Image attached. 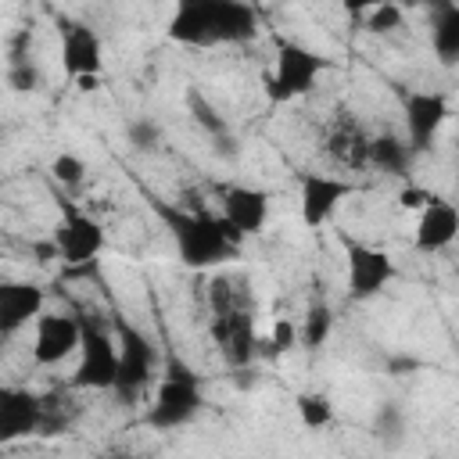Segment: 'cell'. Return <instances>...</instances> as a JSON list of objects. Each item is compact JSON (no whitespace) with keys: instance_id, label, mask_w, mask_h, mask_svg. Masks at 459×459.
<instances>
[{"instance_id":"6da1fadb","label":"cell","mask_w":459,"mask_h":459,"mask_svg":"<svg viewBox=\"0 0 459 459\" xmlns=\"http://www.w3.org/2000/svg\"><path fill=\"white\" fill-rule=\"evenodd\" d=\"M158 215L169 226V237L176 244V255L186 269H212L222 265L237 255V244L244 240L222 215H208V212H183V208H169L158 204Z\"/></svg>"},{"instance_id":"7a4b0ae2","label":"cell","mask_w":459,"mask_h":459,"mask_svg":"<svg viewBox=\"0 0 459 459\" xmlns=\"http://www.w3.org/2000/svg\"><path fill=\"white\" fill-rule=\"evenodd\" d=\"M326 68H330V61L319 50H312L298 39H280L273 68L265 72V82H262L265 100L269 104H290V100L312 93Z\"/></svg>"},{"instance_id":"3957f363","label":"cell","mask_w":459,"mask_h":459,"mask_svg":"<svg viewBox=\"0 0 459 459\" xmlns=\"http://www.w3.org/2000/svg\"><path fill=\"white\" fill-rule=\"evenodd\" d=\"M201 402H204L201 398V377L183 359L172 355L165 362V377L154 387V398H151L143 420L154 430H176V427H186L201 412Z\"/></svg>"},{"instance_id":"277c9868","label":"cell","mask_w":459,"mask_h":459,"mask_svg":"<svg viewBox=\"0 0 459 459\" xmlns=\"http://www.w3.org/2000/svg\"><path fill=\"white\" fill-rule=\"evenodd\" d=\"M115 337H118V377H115V398L122 405H136L143 391L154 384L158 373V351L143 330H136L126 319H115Z\"/></svg>"},{"instance_id":"5b68a950","label":"cell","mask_w":459,"mask_h":459,"mask_svg":"<svg viewBox=\"0 0 459 459\" xmlns=\"http://www.w3.org/2000/svg\"><path fill=\"white\" fill-rule=\"evenodd\" d=\"M118 377V337L115 330L82 319V344H79V362L72 373V384L82 391H111Z\"/></svg>"},{"instance_id":"8992f818","label":"cell","mask_w":459,"mask_h":459,"mask_svg":"<svg viewBox=\"0 0 459 459\" xmlns=\"http://www.w3.org/2000/svg\"><path fill=\"white\" fill-rule=\"evenodd\" d=\"M398 276L394 258L384 247L348 240L344 244V290L351 301H373Z\"/></svg>"},{"instance_id":"52a82bcc","label":"cell","mask_w":459,"mask_h":459,"mask_svg":"<svg viewBox=\"0 0 459 459\" xmlns=\"http://www.w3.org/2000/svg\"><path fill=\"white\" fill-rule=\"evenodd\" d=\"M54 240H57V251H61V262H65V265L86 269V265H93L97 255L104 251L108 233H104V226H100L93 215H86V212L65 204V215H61V222H57V230H54Z\"/></svg>"},{"instance_id":"ba28073f","label":"cell","mask_w":459,"mask_h":459,"mask_svg":"<svg viewBox=\"0 0 459 459\" xmlns=\"http://www.w3.org/2000/svg\"><path fill=\"white\" fill-rule=\"evenodd\" d=\"M355 194V183L344 176H326V172H305L301 176V194H298V208H301V222L308 230L330 222L337 215V208Z\"/></svg>"},{"instance_id":"9c48e42d","label":"cell","mask_w":459,"mask_h":459,"mask_svg":"<svg viewBox=\"0 0 459 459\" xmlns=\"http://www.w3.org/2000/svg\"><path fill=\"white\" fill-rule=\"evenodd\" d=\"M82 344V319L65 316V312H43L36 319L32 333V362L36 366H57L72 359Z\"/></svg>"},{"instance_id":"30bf717a","label":"cell","mask_w":459,"mask_h":459,"mask_svg":"<svg viewBox=\"0 0 459 459\" xmlns=\"http://www.w3.org/2000/svg\"><path fill=\"white\" fill-rule=\"evenodd\" d=\"M165 36L179 47H219L215 0H172Z\"/></svg>"},{"instance_id":"8fae6325","label":"cell","mask_w":459,"mask_h":459,"mask_svg":"<svg viewBox=\"0 0 459 459\" xmlns=\"http://www.w3.org/2000/svg\"><path fill=\"white\" fill-rule=\"evenodd\" d=\"M212 337L222 351V359L233 366V369H244L258 359V333H255V323L244 308H226V312H215L212 316Z\"/></svg>"},{"instance_id":"7c38bea8","label":"cell","mask_w":459,"mask_h":459,"mask_svg":"<svg viewBox=\"0 0 459 459\" xmlns=\"http://www.w3.org/2000/svg\"><path fill=\"white\" fill-rule=\"evenodd\" d=\"M445 118H448V100H445V93H434V90H416V93H409V97H405V140H409V147H412L416 154L427 151V147L437 140Z\"/></svg>"},{"instance_id":"4fadbf2b","label":"cell","mask_w":459,"mask_h":459,"mask_svg":"<svg viewBox=\"0 0 459 459\" xmlns=\"http://www.w3.org/2000/svg\"><path fill=\"white\" fill-rule=\"evenodd\" d=\"M43 416H47V402L39 394L25 387H4L0 391V445L39 434Z\"/></svg>"},{"instance_id":"5bb4252c","label":"cell","mask_w":459,"mask_h":459,"mask_svg":"<svg viewBox=\"0 0 459 459\" xmlns=\"http://www.w3.org/2000/svg\"><path fill=\"white\" fill-rule=\"evenodd\" d=\"M61 68L75 82L82 75H100L104 72V43L97 29L82 22H68L61 29Z\"/></svg>"},{"instance_id":"9a60e30c","label":"cell","mask_w":459,"mask_h":459,"mask_svg":"<svg viewBox=\"0 0 459 459\" xmlns=\"http://www.w3.org/2000/svg\"><path fill=\"white\" fill-rule=\"evenodd\" d=\"M269 212H273V197L269 190L262 186H226L222 190V219L240 233V237H255L265 230L269 222Z\"/></svg>"},{"instance_id":"2e32d148","label":"cell","mask_w":459,"mask_h":459,"mask_svg":"<svg viewBox=\"0 0 459 459\" xmlns=\"http://www.w3.org/2000/svg\"><path fill=\"white\" fill-rule=\"evenodd\" d=\"M43 305H47V290L39 283H29V280L4 283L0 287V333L14 337L29 323H36L43 316Z\"/></svg>"},{"instance_id":"e0dca14e","label":"cell","mask_w":459,"mask_h":459,"mask_svg":"<svg viewBox=\"0 0 459 459\" xmlns=\"http://www.w3.org/2000/svg\"><path fill=\"white\" fill-rule=\"evenodd\" d=\"M455 237H459V208L434 194L420 208V219H416V230H412V244H416V251L434 255V251H445Z\"/></svg>"},{"instance_id":"ac0fdd59","label":"cell","mask_w":459,"mask_h":459,"mask_svg":"<svg viewBox=\"0 0 459 459\" xmlns=\"http://www.w3.org/2000/svg\"><path fill=\"white\" fill-rule=\"evenodd\" d=\"M219 43H251L258 36V14L247 0H215Z\"/></svg>"},{"instance_id":"d6986e66","label":"cell","mask_w":459,"mask_h":459,"mask_svg":"<svg viewBox=\"0 0 459 459\" xmlns=\"http://www.w3.org/2000/svg\"><path fill=\"white\" fill-rule=\"evenodd\" d=\"M430 47L441 65H459V4L455 0L430 11Z\"/></svg>"},{"instance_id":"ffe728a7","label":"cell","mask_w":459,"mask_h":459,"mask_svg":"<svg viewBox=\"0 0 459 459\" xmlns=\"http://www.w3.org/2000/svg\"><path fill=\"white\" fill-rule=\"evenodd\" d=\"M326 154L337 158L341 165H362L369 161V136L355 122H341L326 140Z\"/></svg>"},{"instance_id":"44dd1931","label":"cell","mask_w":459,"mask_h":459,"mask_svg":"<svg viewBox=\"0 0 459 459\" xmlns=\"http://www.w3.org/2000/svg\"><path fill=\"white\" fill-rule=\"evenodd\" d=\"M412 154H416V151H412L409 140H402V136L384 133V136H373V140H369V165H377L380 172H391V176L409 172Z\"/></svg>"},{"instance_id":"7402d4cb","label":"cell","mask_w":459,"mask_h":459,"mask_svg":"<svg viewBox=\"0 0 459 459\" xmlns=\"http://www.w3.org/2000/svg\"><path fill=\"white\" fill-rule=\"evenodd\" d=\"M294 409H298V420L305 430H323L333 423V402L323 391H301L294 398Z\"/></svg>"},{"instance_id":"603a6c76","label":"cell","mask_w":459,"mask_h":459,"mask_svg":"<svg viewBox=\"0 0 459 459\" xmlns=\"http://www.w3.org/2000/svg\"><path fill=\"white\" fill-rule=\"evenodd\" d=\"M298 326H301V348H308V351L323 348L326 337H330V330H333V312H330V305H323V301L308 305V312H305V319H301Z\"/></svg>"},{"instance_id":"cb8c5ba5","label":"cell","mask_w":459,"mask_h":459,"mask_svg":"<svg viewBox=\"0 0 459 459\" xmlns=\"http://www.w3.org/2000/svg\"><path fill=\"white\" fill-rule=\"evenodd\" d=\"M402 25H405V7L398 0H387V4H380V7H373V11L362 14V29L373 32V36H391Z\"/></svg>"},{"instance_id":"d4e9b609","label":"cell","mask_w":459,"mask_h":459,"mask_svg":"<svg viewBox=\"0 0 459 459\" xmlns=\"http://www.w3.org/2000/svg\"><path fill=\"white\" fill-rule=\"evenodd\" d=\"M186 108H190V115H194V122L212 136V140H219V136H226L230 133V122L219 115V108L208 100V97H201V93H190L186 97Z\"/></svg>"},{"instance_id":"484cf974","label":"cell","mask_w":459,"mask_h":459,"mask_svg":"<svg viewBox=\"0 0 459 459\" xmlns=\"http://www.w3.org/2000/svg\"><path fill=\"white\" fill-rule=\"evenodd\" d=\"M298 344H301V326H298L294 319L280 316V319L273 323L269 337L258 341V351H265V355H283V351H294Z\"/></svg>"},{"instance_id":"4316f807","label":"cell","mask_w":459,"mask_h":459,"mask_svg":"<svg viewBox=\"0 0 459 459\" xmlns=\"http://www.w3.org/2000/svg\"><path fill=\"white\" fill-rule=\"evenodd\" d=\"M126 140H129V147L133 151H140V154H151V151H158V143H161V129H158V122L154 118H133L129 126H126Z\"/></svg>"},{"instance_id":"83f0119b","label":"cell","mask_w":459,"mask_h":459,"mask_svg":"<svg viewBox=\"0 0 459 459\" xmlns=\"http://www.w3.org/2000/svg\"><path fill=\"white\" fill-rule=\"evenodd\" d=\"M50 176H54L61 186H79V183L86 179V161H82L79 154L61 151V154L50 161Z\"/></svg>"},{"instance_id":"f1b7e54d","label":"cell","mask_w":459,"mask_h":459,"mask_svg":"<svg viewBox=\"0 0 459 459\" xmlns=\"http://www.w3.org/2000/svg\"><path fill=\"white\" fill-rule=\"evenodd\" d=\"M7 86H11L14 93H32V90L39 86V68H36L29 57L11 61V65H7Z\"/></svg>"},{"instance_id":"f546056e","label":"cell","mask_w":459,"mask_h":459,"mask_svg":"<svg viewBox=\"0 0 459 459\" xmlns=\"http://www.w3.org/2000/svg\"><path fill=\"white\" fill-rule=\"evenodd\" d=\"M373 427H377V434H384V437H398V434L405 430V416H402V409H398L394 402H384V405L377 409V416H373Z\"/></svg>"},{"instance_id":"4dcf8cb0","label":"cell","mask_w":459,"mask_h":459,"mask_svg":"<svg viewBox=\"0 0 459 459\" xmlns=\"http://www.w3.org/2000/svg\"><path fill=\"white\" fill-rule=\"evenodd\" d=\"M430 197H434V194H427V190H416V186H405V190L398 194L402 208H423V204H427Z\"/></svg>"},{"instance_id":"1f68e13d","label":"cell","mask_w":459,"mask_h":459,"mask_svg":"<svg viewBox=\"0 0 459 459\" xmlns=\"http://www.w3.org/2000/svg\"><path fill=\"white\" fill-rule=\"evenodd\" d=\"M380 4H387V0H341V7L351 14V18H362L366 11H373V7H380Z\"/></svg>"},{"instance_id":"d6a6232c","label":"cell","mask_w":459,"mask_h":459,"mask_svg":"<svg viewBox=\"0 0 459 459\" xmlns=\"http://www.w3.org/2000/svg\"><path fill=\"white\" fill-rule=\"evenodd\" d=\"M402 7H427V11H437V7H445L448 0H398Z\"/></svg>"},{"instance_id":"836d02e7","label":"cell","mask_w":459,"mask_h":459,"mask_svg":"<svg viewBox=\"0 0 459 459\" xmlns=\"http://www.w3.org/2000/svg\"><path fill=\"white\" fill-rule=\"evenodd\" d=\"M97 82H100V75H82V79H75V90L90 93V90H97Z\"/></svg>"},{"instance_id":"e575fe53","label":"cell","mask_w":459,"mask_h":459,"mask_svg":"<svg viewBox=\"0 0 459 459\" xmlns=\"http://www.w3.org/2000/svg\"><path fill=\"white\" fill-rule=\"evenodd\" d=\"M412 366H416L412 359H394V362H391V373H398V369H412Z\"/></svg>"},{"instance_id":"d590c367","label":"cell","mask_w":459,"mask_h":459,"mask_svg":"<svg viewBox=\"0 0 459 459\" xmlns=\"http://www.w3.org/2000/svg\"><path fill=\"white\" fill-rule=\"evenodd\" d=\"M455 194H459V183H455Z\"/></svg>"}]
</instances>
